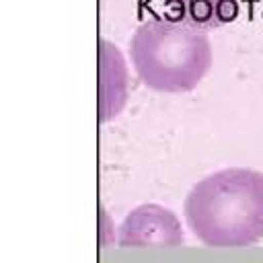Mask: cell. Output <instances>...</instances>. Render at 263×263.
Returning a JSON list of instances; mask_svg holds the SVG:
<instances>
[{"mask_svg": "<svg viewBox=\"0 0 263 263\" xmlns=\"http://www.w3.org/2000/svg\"><path fill=\"white\" fill-rule=\"evenodd\" d=\"M183 210L191 232L208 247L255 245L263 238V173H212L189 191Z\"/></svg>", "mask_w": 263, "mask_h": 263, "instance_id": "1", "label": "cell"}, {"mask_svg": "<svg viewBox=\"0 0 263 263\" xmlns=\"http://www.w3.org/2000/svg\"><path fill=\"white\" fill-rule=\"evenodd\" d=\"M123 247H177L183 242L179 220L160 205H140L129 212L119 230Z\"/></svg>", "mask_w": 263, "mask_h": 263, "instance_id": "3", "label": "cell"}, {"mask_svg": "<svg viewBox=\"0 0 263 263\" xmlns=\"http://www.w3.org/2000/svg\"><path fill=\"white\" fill-rule=\"evenodd\" d=\"M129 55L140 80L158 92L193 90L212 66L208 31L166 16L148 18L134 31Z\"/></svg>", "mask_w": 263, "mask_h": 263, "instance_id": "2", "label": "cell"}, {"mask_svg": "<svg viewBox=\"0 0 263 263\" xmlns=\"http://www.w3.org/2000/svg\"><path fill=\"white\" fill-rule=\"evenodd\" d=\"M164 4L175 21L203 31L228 25L238 16V0H164Z\"/></svg>", "mask_w": 263, "mask_h": 263, "instance_id": "5", "label": "cell"}, {"mask_svg": "<svg viewBox=\"0 0 263 263\" xmlns=\"http://www.w3.org/2000/svg\"><path fill=\"white\" fill-rule=\"evenodd\" d=\"M127 95V72L117 47L105 39L99 41V119H111Z\"/></svg>", "mask_w": 263, "mask_h": 263, "instance_id": "4", "label": "cell"}]
</instances>
